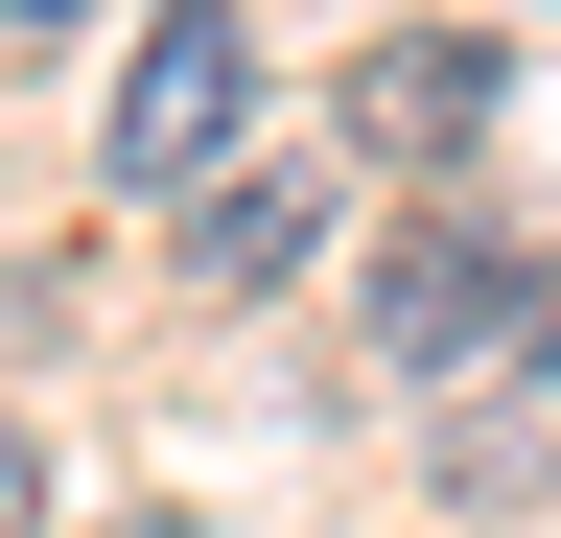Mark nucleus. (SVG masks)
Segmentation results:
<instances>
[{
  "instance_id": "6e6552de",
  "label": "nucleus",
  "mask_w": 561,
  "mask_h": 538,
  "mask_svg": "<svg viewBox=\"0 0 561 538\" xmlns=\"http://www.w3.org/2000/svg\"><path fill=\"white\" fill-rule=\"evenodd\" d=\"M538 352H561V257H538Z\"/></svg>"
},
{
  "instance_id": "7ed1b4c3",
  "label": "nucleus",
  "mask_w": 561,
  "mask_h": 538,
  "mask_svg": "<svg viewBox=\"0 0 561 538\" xmlns=\"http://www.w3.org/2000/svg\"><path fill=\"white\" fill-rule=\"evenodd\" d=\"M491 94H515V47H491V24H398L375 71H351V141H375V164H468Z\"/></svg>"
},
{
  "instance_id": "f03ea898",
  "label": "nucleus",
  "mask_w": 561,
  "mask_h": 538,
  "mask_svg": "<svg viewBox=\"0 0 561 538\" xmlns=\"http://www.w3.org/2000/svg\"><path fill=\"white\" fill-rule=\"evenodd\" d=\"M351 328H375L398 375H491L538 328V257L491 234V211H421V234H375V282H351Z\"/></svg>"
},
{
  "instance_id": "423d86ee",
  "label": "nucleus",
  "mask_w": 561,
  "mask_h": 538,
  "mask_svg": "<svg viewBox=\"0 0 561 538\" xmlns=\"http://www.w3.org/2000/svg\"><path fill=\"white\" fill-rule=\"evenodd\" d=\"M70 24H117V0H0V47H70Z\"/></svg>"
},
{
  "instance_id": "0eeeda50",
  "label": "nucleus",
  "mask_w": 561,
  "mask_h": 538,
  "mask_svg": "<svg viewBox=\"0 0 561 538\" xmlns=\"http://www.w3.org/2000/svg\"><path fill=\"white\" fill-rule=\"evenodd\" d=\"M0 538H24V445H0Z\"/></svg>"
},
{
  "instance_id": "1a4fd4ad",
  "label": "nucleus",
  "mask_w": 561,
  "mask_h": 538,
  "mask_svg": "<svg viewBox=\"0 0 561 538\" xmlns=\"http://www.w3.org/2000/svg\"><path fill=\"white\" fill-rule=\"evenodd\" d=\"M70 538H164V515H70Z\"/></svg>"
},
{
  "instance_id": "39448f33",
  "label": "nucleus",
  "mask_w": 561,
  "mask_h": 538,
  "mask_svg": "<svg viewBox=\"0 0 561 538\" xmlns=\"http://www.w3.org/2000/svg\"><path fill=\"white\" fill-rule=\"evenodd\" d=\"M328 257V164H210L187 187V282H305Z\"/></svg>"
},
{
  "instance_id": "f257e3e1",
  "label": "nucleus",
  "mask_w": 561,
  "mask_h": 538,
  "mask_svg": "<svg viewBox=\"0 0 561 538\" xmlns=\"http://www.w3.org/2000/svg\"><path fill=\"white\" fill-rule=\"evenodd\" d=\"M257 141V24L234 0H140V47H117V117H94V164L117 187H210Z\"/></svg>"
},
{
  "instance_id": "20e7f679",
  "label": "nucleus",
  "mask_w": 561,
  "mask_h": 538,
  "mask_svg": "<svg viewBox=\"0 0 561 538\" xmlns=\"http://www.w3.org/2000/svg\"><path fill=\"white\" fill-rule=\"evenodd\" d=\"M445 492H468V515H538V492H561V352H538V328L491 352V398L445 375Z\"/></svg>"
}]
</instances>
